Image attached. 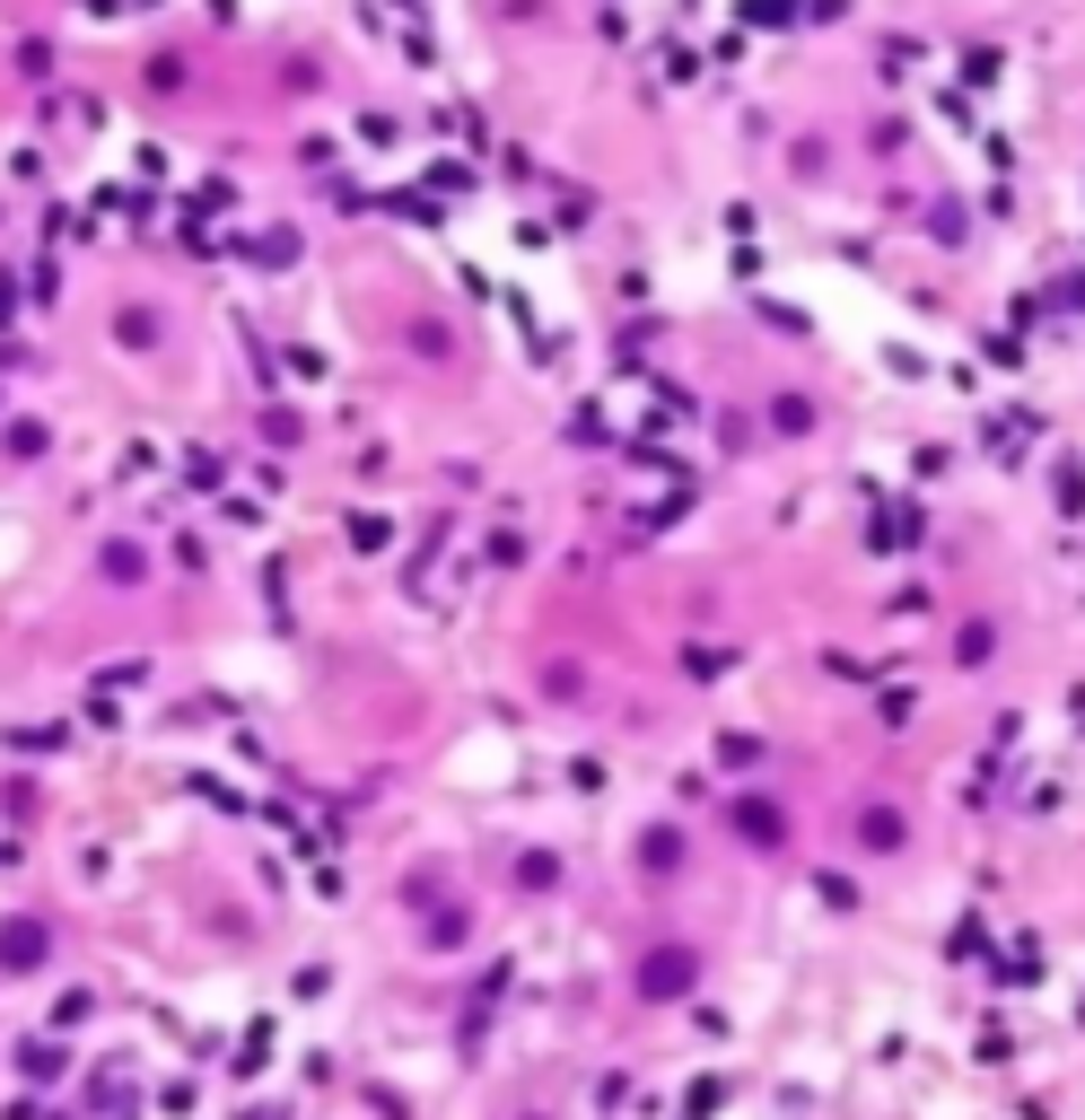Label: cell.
<instances>
[{"instance_id":"1","label":"cell","mask_w":1085,"mask_h":1120,"mask_svg":"<svg viewBox=\"0 0 1085 1120\" xmlns=\"http://www.w3.org/2000/svg\"><path fill=\"white\" fill-rule=\"evenodd\" d=\"M0 955H9V963H36V955H44V928H36V919H18V928L0 937Z\"/></svg>"}]
</instances>
